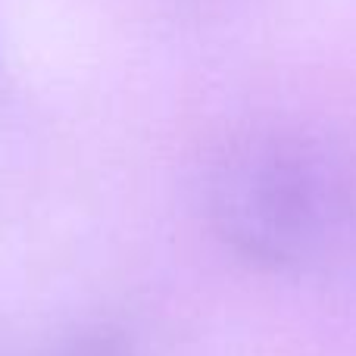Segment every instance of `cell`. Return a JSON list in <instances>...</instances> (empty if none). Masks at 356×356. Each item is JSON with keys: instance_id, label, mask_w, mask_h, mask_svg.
<instances>
[{"instance_id": "obj_1", "label": "cell", "mask_w": 356, "mask_h": 356, "mask_svg": "<svg viewBox=\"0 0 356 356\" xmlns=\"http://www.w3.org/2000/svg\"><path fill=\"white\" fill-rule=\"evenodd\" d=\"M219 234L250 263H319L356 216V172L332 144L303 131H263L222 156L213 178Z\"/></svg>"}, {"instance_id": "obj_2", "label": "cell", "mask_w": 356, "mask_h": 356, "mask_svg": "<svg viewBox=\"0 0 356 356\" xmlns=\"http://www.w3.org/2000/svg\"><path fill=\"white\" fill-rule=\"evenodd\" d=\"M63 356H131L129 344H125L119 334L113 332H91V334H81V338H75L72 344L66 347V353Z\"/></svg>"}]
</instances>
